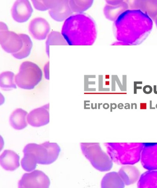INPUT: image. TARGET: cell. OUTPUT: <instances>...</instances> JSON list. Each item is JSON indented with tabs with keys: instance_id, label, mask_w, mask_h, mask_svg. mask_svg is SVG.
<instances>
[{
	"instance_id": "1",
	"label": "cell",
	"mask_w": 157,
	"mask_h": 188,
	"mask_svg": "<svg viewBox=\"0 0 157 188\" xmlns=\"http://www.w3.org/2000/svg\"><path fill=\"white\" fill-rule=\"evenodd\" d=\"M61 34L68 44L71 45H90L96 37L95 22L82 13L72 15L65 20Z\"/></svg>"
},
{
	"instance_id": "2",
	"label": "cell",
	"mask_w": 157,
	"mask_h": 188,
	"mask_svg": "<svg viewBox=\"0 0 157 188\" xmlns=\"http://www.w3.org/2000/svg\"><path fill=\"white\" fill-rule=\"evenodd\" d=\"M144 143H107V152L113 162L122 165H131L140 159Z\"/></svg>"
},
{
	"instance_id": "3",
	"label": "cell",
	"mask_w": 157,
	"mask_h": 188,
	"mask_svg": "<svg viewBox=\"0 0 157 188\" xmlns=\"http://www.w3.org/2000/svg\"><path fill=\"white\" fill-rule=\"evenodd\" d=\"M80 146L85 157L96 169L103 172L111 169L113 161L108 154L102 150L99 143H81Z\"/></svg>"
},
{
	"instance_id": "4",
	"label": "cell",
	"mask_w": 157,
	"mask_h": 188,
	"mask_svg": "<svg viewBox=\"0 0 157 188\" xmlns=\"http://www.w3.org/2000/svg\"><path fill=\"white\" fill-rule=\"evenodd\" d=\"M42 72L35 64L25 61L21 65L19 73L15 78V82L20 88L33 89L41 80Z\"/></svg>"
},
{
	"instance_id": "5",
	"label": "cell",
	"mask_w": 157,
	"mask_h": 188,
	"mask_svg": "<svg viewBox=\"0 0 157 188\" xmlns=\"http://www.w3.org/2000/svg\"><path fill=\"white\" fill-rule=\"evenodd\" d=\"M60 150L57 143L46 142L40 144H29L24 147L23 151L29 152L33 154L38 164H49L57 159Z\"/></svg>"
},
{
	"instance_id": "6",
	"label": "cell",
	"mask_w": 157,
	"mask_h": 188,
	"mask_svg": "<svg viewBox=\"0 0 157 188\" xmlns=\"http://www.w3.org/2000/svg\"><path fill=\"white\" fill-rule=\"evenodd\" d=\"M50 180L47 175L41 171L35 170L25 173L18 183V188H48Z\"/></svg>"
},
{
	"instance_id": "7",
	"label": "cell",
	"mask_w": 157,
	"mask_h": 188,
	"mask_svg": "<svg viewBox=\"0 0 157 188\" xmlns=\"http://www.w3.org/2000/svg\"><path fill=\"white\" fill-rule=\"evenodd\" d=\"M0 42L3 50L12 54L19 51L23 45L19 34L8 30L0 31Z\"/></svg>"
},
{
	"instance_id": "8",
	"label": "cell",
	"mask_w": 157,
	"mask_h": 188,
	"mask_svg": "<svg viewBox=\"0 0 157 188\" xmlns=\"http://www.w3.org/2000/svg\"><path fill=\"white\" fill-rule=\"evenodd\" d=\"M140 159L145 168L157 170V143H144Z\"/></svg>"
},
{
	"instance_id": "9",
	"label": "cell",
	"mask_w": 157,
	"mask_h": 188,
	"mask_svg": "<svg viewBox=\"0 0 157 188\" xmlns=\"http://www.w3.org/2000/svg\"><path fill=\"white\" fill-rule=\"evenodd\" d=\"M33 9L30 2L27 0L16 1L11 10L12 16L14 19L19 23L27 21L33 12Z\"/></svg>"
},
{
	"instance_id": "10",
	"label": "cell",
	"mask_w": 157,
	"mask_h": 188,
	"mask_svg": "<svg viewBox=\"0 0 157 188\" xmlns=\"http://www.w3.org/2000/svg\"><path fill=\"white\" fill-rule=\"evenodd\" d=\"M49 10L51 18L58 22L66 20L73 13L68 0H52L51 6Z\"/></svg>"
},
{
	"instance_id": "11",
	"label": "cell",
	"mask_w": 157,
	"mask_h": 188,
	"mask_svg": "<svg viewBox=\"0 0 157 188\" xmlns=\"http://www.w3.org/2000/svg\"><path fill=\"white\" fill-rule=\"evenodd\" d=\"M49 104L32 110L27 115L28 123L34 127L47 124L49 121Z\"/></svg>"
},
{
	"instance_id": "12",
	"label": "cell",
	"mask_w": 157,
	"mask_h": 188,
	"mask_svg": "<svg viewBox=\"0 0 157 188\" xmlns=\"http://www.w3.org/2000/svg\"><path fill=\"white\" fill-rule=\"evenodd\" d=\"M50 30L47 21L44 18L38 17L33 19L29 26V31L35 39L41 40L46 37Z\"/></svg>"
},
{
	"instance_id": "13",
	"label": "cell",
	"mask_w": 157,
	"mask_h": 188,
	"mask_svg": "<svg viewBox=\"0 0 157 188\" xmlns=\"http://www.w3.org/2000/svg\"><path fill=\"white\" fill-rule=\"evenodd\" d=\"M19 157L14 151L10 150H5L0 156L1 166L4 170L12 171L19 166Z\"/></svg>"
},
{
	"instance_id": "14",
	"label": "cell",
	"mask_w": 157,
	"mask_h": 188,
	"mask_svg": "<svg viewBox=\"0 0 157 188\" xmlns=\"http://www.w3.org/2000/svg\"><path fill=\"white\" fill-rule=\"evenodd\" d=\"M27 112L21 108L15 110L11 115L9 123L11 126L16 130H21L27 125Z\"/></svg>"
},
{
	"instance_id": "15",
	"label": "cell",
	"mask_w": 157,
	"mask_h": 188,
	"mask_svg": "<svg viewBox=\"0 0 157 188\" xmlns=\"http://www.w3.org/2000/svg\"><path fill=\"white\" fill-rule=\"evenodd\" d=\"M118 173L124 184L127 185L135 183L139 176V172L137 168L129 165L121 167Z\"/></svg>"
},
{
	"instance_id": "16",
	"label": "cell",
	"mask_w": 157,
	"mask_h": 188,
	"mask_svg": "<svg viewBox=\"0 0 157 188\" xmlns=\"http://www.w3.org/2000/svg\"><path fill=\"white\" fill-rule=\"evenodd\" d=\"M125 185L118 172H116L106 174L101 182L102 188H123Z\"/></svg>"
},
{
	"instance_id": "17",
	"label": "cell",
	"mask_w": 157,
	"mask_h": 188,
	"mask_svg": "<svg viewBox=\"0 0 157 188\" xmlns=\"http://www.w3.org/2000/svg\"><path fill=\"white\" fill-rule=\"evenodd\" d=\"M138 186L139 188H157V170H149L143 174Z\"/></svg>"
},
{
	"instance_id": "18",
	"label": "cell",
	"mask_w": 157,
	"mask_h": 188,
	"mask_svg": "<svg viewBox=\"0 0 157 188\" xmlns=\"http://www.w3.org/2000/svg\"><path fill=\"white\" fill-rule=\"evenodd\" d=\"M19 34L23 41V46L19 51L12 55L17 59H21L26 57L29 55L32 48V43L30 38L27 35L24 34Z\"/></svg>"
},
{
	"instance_id": "19",
	"label": "cell",
	"mask_w": 157,
	"mask_h": 188,
	"mask_svg": "<svg viewBox=\"0 0 157 188\" xmlns=\"http://www.w3.org/2000/svg\"><path fill=\"white\" fill-rule=\"evenodd\" d=\"M14 74L10 71L3 72L0 74V84L1 88L4 90L16 88Z\"/></svg>"
},
{
	"instance_id": "20",
	"label": "cell",
	"mask_w": 157,
	"mask_h": 188,
	"mask_svg": "<svg viewBox=\"0 0 157 188\" xmlns=\"http://www.w3.org/2000/svg\"><path fill=\"white\" fill-rule=\"evenodd\" d=\"M67 42L62 34L57 31H52L48 35L46 40V50L49 55V47L51 45H67Z\"/></svg>"
},
{
	"instance_id": "21",
	"label": "cell",
	"mask_w": 157,
	"mask_h": 188,
	"mask_svg": "<svg viewBox=\"0 0 157 188\" xmlns=\"http://www.w3.org/2000/svg\"><path fill=\"white\" fill-rule=\"evenodd\" d=\"M23 152L24 156L21 161L22 167L25 171L30 172L36 167L37 163L36 158L34 155L31 152Z\"/></svg>"
},
{
	"instance_id": "22",
	"label": "cell",
	"mask_w": 157,
	"mask_h": 188,
	"mask_svg": "<svg viewBox=\"0 0 157 188\" xmlns=\"http://www.w3.org/2000/svg\"><path fill=\"white\" fill-rule=\"evenodd\" d=\"M70 8L73 12L82 13L92 5V0H68Z\"/></svg>"
},
{
	"instance_id": "23",
	"label": "cell",
	"mask_w": 157,
	"mask_h": 188,
	"mask_svg": "<svg viewBox=\"0 0 157 188\" xmlns=\"http://www.w3.org/2000/svg\"><path fill=\"white\" fill-rule=\"evenodd\" d=\"M121 4V3L114 5L107 4L104 10V14L106 18L111 21H115L120 15Z\"/></svg>"
},
{
	"instance_id": "24",
	"label": "cell",
	"mask_w": 157,
	"mask_h": 188,
	"mask_svg": "<svg viewBox=\"0 0 157 188\" xmlns=\"http://www.w3.org/2000/svg\"><path fill=\"white\" fill-rule=\"evenodd\" d=\"M35 8L40 11L49 10L52 5V0H32Z\"/></svg>"
},
{
	"instance_id": "25",
	"label": "cell",
	"mask_w": 157,
	"mask_h": 188,
	"mask_svg": "<svg viewBox=\"0 0 157 188\" xmlns=\"http://www.w3.org/2000/svg\"><path fill=\"white\" fill-rule=\"evenodd\" d=\"M143 92L146 94H149L152 91V87L149 85H146L144 86L143 89Z\"/></svg>"
},
{
	"instance_id": "26",
	"label": "cell",
	"mask_w": 157,
	"mask_h": 188,
	"mask_svg": "<svg viewBox=\"0 0 157 188\" xmlns=\"http://www.w3.org/2000/svg\"><path fill=\"white\" fill-rule=\"evenodd\" d=\"M8 30L6 24L2 22H0V31Z\"/></svg>"
},
{
	"instance_id": "27",
	"label": "cell",
	"mask_w": 157,
	"mask_h": 188,
	"mask_svg": "<svg viewBox=\"0 0 157 188\" xmlns=\"http://www.w3.org/2000/svg\"><path fill=\"white\" fill-rule=\"evenodd\" d=\"M137 84L135 82V81H134V94H136L137 93V89H142L141 86H137Z\"/></svg>"
},
{
	"instance_id": "28",
	"label": "cell",
	"mask_w": 157,
	"mask_h": 188,
	"mask_svg": "<svg viewBox=\"0 0 157 188\" xmlns=\"http://www.w3.org/2000/svg\"><path fill=\"white\" fill-rule=\"evenodd\" d=\"M149 109H155V107H152V101L151 100L149 101Z\"/></svg>"
},
{
	"instance_id": "29",
	"label": "cell",
	"mask_w": 157,
	"mask_h": 188,
	"mask_svg": "<svg viewBox=\"0 0 157 188\" xmlns=\"http://www.w3.org/2000/svg\"><path fill=\"white\" fill-rule=\"evenodd\" d=\"M134 105L135 106V109H137V104L135 103H131V109H133V106Z\"/></svg>"
},
{
	"instance_id": "30",
	"label": "cell",
	"mask_w": 157,
	"mask_h": 188,
	"mask_svg": "<svg viewBox=\"0 0 157 188\" xmlns=\"http://www.w3.org/2000/svg\"><path fill=\"white\" fill-rule=\"evenodd\" d=\"M153 86H154V87H153L154 92L155 94H157V91L156 90V87H157L156 85H154Z\"/></svg>"
},
{
	"instance_id": "31",
	"label": "cell",
	"mask_w": 157,
	"mask_h": 188,
	"mask_svg": "<svg viewBox=\"0 0 157 188\" xmlns=\"http://www.w3.org/2000/svg\"><path fill=\"white\" fill-rule=\"evenodd\" d=\"M125 105H126L124 107V108L126 109L127 107V109H130V105L129 103H126Z\"/></svg>"
},
{
	"instance_id": "32",
	"label": "cell",
	"mask_w": 157,
	"mask_h": 188,
	"mask_svg": "<svg viewBox=\"0 0 157 188\" xmlns=\"http://www.w3.org/2000/svg\"><path fill=\"white\" fill-rule=\"evenodd\" d=\"M109 81H106V85H109Z\"/></svg>"
},
{
	"instance_id": "33",
	"label": "cell",
	"mask_w": 157,
	"mask_h": 188,
	"mask_svg": "<svg viewBox=\"0 0 157 188\" xmlns=\"http://www.w3.org/2000/svg\"><path fill=\"white\" fill-rule=\"evenodd\" d=\"M155 107L157 109V103Z\"/></svg>"
}]
</instances>
